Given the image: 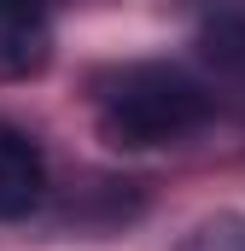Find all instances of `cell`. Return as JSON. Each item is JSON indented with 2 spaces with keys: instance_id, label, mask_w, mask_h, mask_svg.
Listing matches in <instances>:
<instances>
[{
  "instance_id": "obj_1",
  "label": "cell",
  "mask_w": 245,
  "mask_h": 251,
  "mask_svg": "<svg viewBox=\"0 0 245 251\" xmlns=\"http://www.w3.org/2000/svg\"><path fill=\"white\" fill-rule=\"evenodd\" d=\"M94 117H99V134L122 152L175 146L210 123V94L181 64H122L99 82Z\"/></svg>"
},
{
  "instance_id": "obj_2",
  "label": "cell",
  "mask_w": 245,
  "mask_h": 251,
  "mask_svg": "<svg viewBox=\"0 0 245 251\" xmlns=\"http://www.w3.org/2000/svg\"><path fill=\"white\" fill-rule=\"evenodd\" d=\"M53 59L47 0H0V82H29Z\"/></svg>"
},
{
  "instance_id": "obj_3",
  "label": "cell",
  "mask_w": 245,
  "mask_h": 251,
  "mask_svg": "<svg viewBox=\"0 0 245 251\" xmlns=\"http://www.w3.org/2000/svg\"><path fill=\"white\" fill-rule=\"evenodd\" d=\"M47 199V152L24 128L0 123V222L29 216Z\"/></svg>"
},
{
  "instance_id": "obj_4",
  "label": "cell",
  "mask_w": 245,
  "mask_h": 251,
  "mask_svg": "<svg viewBox=\"0 0 245 251\" xmlns=\"http://www.w3.org/2000/svg\"><path fill=\"white\" fill-rule=\"evenodd\" d=\"M198 53H204V64H210L216 76H228V82L245 88V12L210 18V24L198 29Z\"/></svg>"
},
{
  "instance_id": "obj_5",
  "label": "cell",
  "mask_w": 245,
  "mask_h": 251,
  "mask_svg": "<svg viewBox=\"0 0 245 251\" xmlns=\"http://www.w3.org/2000/svg\"><path fill=\"white\" fill-rule=\"evenodd\" d=\"M181 251H245V216H210V222H198Z\"/></svg>"
}]
</instances>
